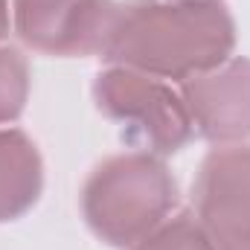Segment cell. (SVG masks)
<instances>
[{
    "label": "cell",
    "mask_w": 250,
    "mask_h": 250,
    "mask_svg": "<svg viewBox=\"0 0 250 250\" xmlns=\"http://www.w3.org/2000/svg\"><path fill=\"white\" fill-rule=\"evenodd\" d=\"M236 50V21L221 0L117 3L102 59L154 79L187 82Z\"/></svg>",
    "instance_id": "1"
},
{
    "label": "cell",
    "mask_w": 250,
    "mask_h": 250,
    "mask_svg": "<svg viewBox=\"0 0 250 250\" xmlns=\"http://www.w3.org/2000/svg\"><path fill=\"white\" fill-rule=\"evenodd\" d=\"M178 204L169 166L148 151H125L102 160L82 187V215L96 239L128 250L148 236Z\"/></svg>",
    "instance_id": "2"
},
{
    "label": "cell",
    "mask_w": 250,
    "mask_h": 250,
    "mask_svg": "<svg viewBox=\"0 0 250 250\" xmlns=\"http://www.w3.org/2000/svg\"><path fill=\"white\" fill-rule=\"evenodd\" d=\"M93 102L123 128L128 143L157 157L181 151L195 134L181 90L128 67H108L96 76Z\"/></svg>",
    "instance_id": "3"
},
{
    "label": "cell",
    "mask_w": 250,
    "mask_h": 250,
    "mask_svg": "<svg viewBox=\"0 0 250 250\" xmlns=\"http://www.w3.org/2000/svg\"><path fill=\"white\" fill-rule=\"evenodd\" d=\"M192 201L212 250H250V146L212 148L201 160Z\"/></svg>",
    "instance_id": "4"
},
{
    "label": "cell",
    "mask_w": 250,
    "mask_h": 250,
    "mask_svg": "<svg viewBox=\"0 0 250 250\" xmlns=\"http://www.w3.org/2000/svg\"><path fill=\"white\" fill-rule=\"evenodd\" d=\"M114 9V0H12V23L35 53L87 59L102 56Z\"/></svg>",
    "instance_id": "5"
},
{
    "label": "cell",
    "mask_w": 250,
    "mask_h": 250,
    "mask_svg": "<svg viewBox=\"0 0 250 250\" xmlns=\"http://www.w3.org/2000/svg\"><path fill=\"white\" fill-rule=\"evenodd\" d=\"M192 128L215 143L236 146L250 137V59L233 56L224 64L181 82Z\"/></svg>",
    "instance_id": "6"
},
{
    "label": "cell",
    "mask_w": 250,
    "mask_h": 250,
    "mask_svg": "<svg viewBox=\"0 0 250 250\" xmlns=\"http://www.w3.org/2000/svg\"><path fill=\"white\" fill-rule=\"evenodd\" d=\"M44 189L38 146L18 128H0V224L26 215Z\"/></svg>",
    "instance_id": "7"
},
{
    "label": "cell",
    "mask_w": 250,
    "mask_h": 250,
    "mask_svg": "<svg viewBox=\"0 0 250 250\" xmlns=\"http://www.w3.org/2000/svg\"><path fill=\"white\" fill-rule=\"evenodd\" d=\"M128 250H212L195 212H178L175 218L160 221L148 236H143Z\"/></svg>",
    "instance_id": "8"
},
{
    "label": "cell",
    "mask_w": 250,
    "mask_h": 250,
    "mask_svg": "<svg viewBox=\"0 0 250 250\" xmlns=\"http://www.w3.org/2000/svg\"><path fill=\"white\" fill-rule=\"evenodd\" d=\"M29 99V64L12 50L0 47V123H15Z\"/></svg>",
    "instance_id": "9"
},
{
    "label": "cell",
    "mask_w": 250,
    "mask_h": 250,
    "mask_svg": "<svg viewBox=\"0 0 250 250\" xmlns=\"http://www.w3.org/2000/svg\"><path fill=\"white\" fill-rule=\"evenodd\" d=\"M9 0H0V41L6 38V32H9Z\"/></svg>",
    "instance_id": "10"
}]
</instances>
